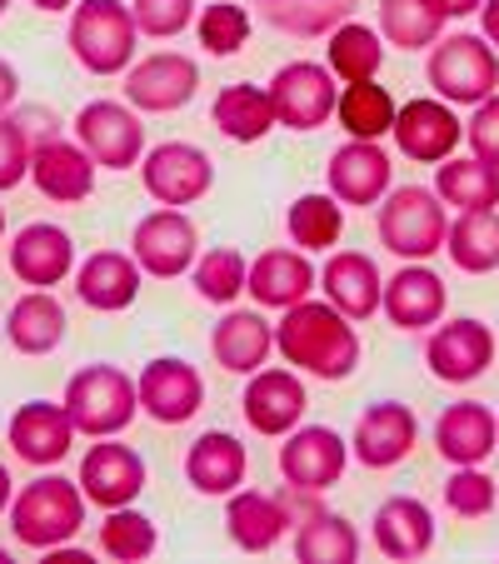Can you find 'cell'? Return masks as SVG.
Instances as JSON below:
<instances>
[{"instance_id":"cell-1","label":"cell","mask_w":499,"mask_h":564,"mask_svg":"<svg viewBox=\"0 0 499 564\" xmlns=\"http://www.w3.org/2000/svg\"><path fill=\"white\" fill-rule=\"evenodd\" d=\"M275 350L295 370L340 384L360 365V335H355V325L329 300H300L275 325Z\"/></svg>"},{"instance_id":"cell-2","label":"cell","mask_w":499,"mask_h":564,"mask_svg":"<svg viewBox=\"0 0 499 564\" xmlns=\"http://www.w3.org/2000/svg\"><path fill=\"white\" fill-rule=\"evenodd\" d=\"M86 524V490L80 479L65 475H41L31 485H21L11 500V534L25 544V550H61L80 534Z\"/></svg>"},{"instance_id":"cell-3","label":"cell","mask_w":499,"mask_h":564,"mask_svg":"<svg viewBox=\"0 0 499 564\" xmlns=\"http://www.w3.org/2000/svg\"><path fill=\"white\" fill-rule=\"evenodd\" d=\"M61 405L70 415L75 435L106 440V435H120L140 415V390L120 365H86V370L70 375Z\"/></svg>"},{"instance_id":"cell-4","label":"cell","mask_w":499,"mask_h":564,"mask_svg":"<svg viewBox=\"0 0 499 564\" xmlns=\"http://www.w3.org/2000/svg\"><path fill=\"white\" fill-rule=\"evenodd\" d=\"M65 41H70V55L80 70L120 75V70H130L140 31H135V15H130L126 0H75Z\"/></svg>"},{"instance_id":"cell-5","label":"cell","mask_w":499,"mask_h":564,"mask_svg":"<svg viewBox=\"0 0 499 564\" xmlns=\"http://www.w3.org/2000/svg\"><path fill=\"white\" fill-rule=\"evenodd\" d=\"M375 230H380V246L400 260H430L445 250L449 235V215L445 200H440L430 185H400L380 200V215H375Z\"/></svg>"},{"instance_id":"cell-6","label":"cell","mask_w":499,"mask_h":564,"mask_svg":"<svg viewBox=\"0 0 499 564\" xmlns=\"http://www.w3.org/2000/svg\"><path fill=\"white\" fill-rule=\"evenodd\" d=\"M425 80L445 106H479L499 90V51L485 35H449L430 45Z\"/></svg>"},{"instance_id":"cell-7","label":"cell","mask_w":499,"mask_h":564,"mask_svg":"<svg viewBox=\"0 0 499 564\" xmlns=\"http://www.w3.org/2000/svg\"><path fill=\"white\" fill-rule=\"evenodd\" d=\"M140 185H145L150 200L181 210V205H195L210 195L215 160L191 140H165V145H150L140 155Z\"/></svg>"},{"instance_id":"cell-8","label":"cell","mask_w":499,"mask_h":564,"mask_svg":"<svg viewBox=\"0 0 499 564\" xmlns=\"http://www.w3.org/2000/svg\"><path fill=\"white\" fill-rule=\"evenodd\" d=\"M130 256H135V265L155 280L191 275V265L200 260V230H195V220L185 210L160 205V210H150L145 220L135 225V235H130Z\"/></svg>"},{"instance_id":"cell-9","label":"cell","mask_w":499,"mask_h":564,"mask_svg":"<svg viewBox=\"0 0 499 564\" xmlns=\"http://www.w3.org/2000/svg\"><path fill=\"white\" fill-rule=\"evenodd\" d=\"M75 140L90 150L96 165L106 171H130L145 155V126H140V110L126 100H90V106L75 110Z\"/></svg>"},{"instance_id":"cell-10","label":"cell","mask_w":499,"mask_h":564,"mask_svg":"<svg viewBox=\"0 0 499 564\" xmlns=\"http://www.w3.org/2000/svg\"><path fill=\"white\" fill-rule=\"evenodd\" d=\"M195 90H200V65H195V55L181 51H155L126 70V106L145 110V116L185 110Z\"/></svg>"},{"instance_id":"cell-11","label":"cell","mask_w":499,"mask_h":564,"mask_svg":"<svg viewBox=\"0 0 499 564\" xmlns=\"http://www.w3.org/2000/svg\"><path fill=\"white\" fill-rule=\"evenodd\" d=\"M335 100H340L335 75H329V65H315V61H290V65H280L275 80H270V106H275V120L285 130L329 126Z\"/></svg>"},{"instance_id":"cell-12","label":"cell","mask_w":499,"mask_h":564,"mask_svg":"<svg viewBox=\"0 0 499 564\" xmlns=\"http://www.w3.org/2000/svg\"><path fill=\"white\" fill-rule=\"evenodd\" d=\"M345 465H350V445L329 425H295L280 445V475L300 495H319L329 485H340Z\"/></svg>"},{"instance_id":"cell-13","label":"cell","mask_w":499,"mask_h":564,"mask_svg":"<svg viewBox=\"0 0 499 564\" xmlns=\"http://www.w3.org/2000/svg\"><path fill=\"white\" fill-rule=\"evenodd\" d=\"M135 390H140V410H145L155 425H185V420H195L205 405L200 370H195L191 360H181V355L150 360L145 370H140Z\"/></svg>"},{"instance_id":"cell-14","label":"cell","mask_w":499,"mask_h":564,"mask_svg":"<svg viewBox=\"0 0 499 564\" xmlns=\"http://www.w3.org/2000/svg\"><path fill=\"white\" fill-rule=\"evenodd\" d=\"M394 145L400 155L420 160V165H440L455 155V145L465 140V120L455 116V106H445L440 96H420L410 106L394 110Z\"/></svg>"},{"instance_id":"cell-15","label":"cell","mask_w":499,"mask_h":564,"mask_svg":"<svg viewBox=\"0 0 499 564\" xmlns=\"http://www.w3.org/2000/svg\"><path fill=\"white\" fill-rule=\"evenodd\" d=\"M425 365L435 380L445 384H469L495 365V330L485 319H449L425 340Z\"/></svg>"},{"instance_id":"cell-16","label":"cell","mask_w":499,"mask_h":564,"mask_svg":"<svg viewBox=\"0 0 499 564\" xmlns=\"http://www.w3.org/2000/svg\"><path fill=\"white\" fill-rule=\"evenodd\" d=\"M80 490L96 510H120L135 505L145 490V459L130 445H120L116 435H106L100 445H90V455L80 459Z\"/></svg>"},{"instance_id":"cell-17","label":"cell","mask_w":499,"mask_h":564,"mask_svg":"<svg viewBox=\"0 0 499 564\" xmlns=\"http://www.w3.org/2000/svg\"><path fill=\"white\" fill-rule=\"evenodd\" d=\"M325 181H329V195L340 205H380L390 195V181H394V165L384 155L380 140H345L325 165Z\"/></svg>"},{"instance_id":"cell-18","label":"cell","mask_w":499,"mask_h":564,"mask_svg":"<svg viewBox=\"0 0 499 564\" xmlns=\"http://www.w3.org/2000/svg\"><path fill=\"white\" fill-rule=\"evenodd\" d=\"M240 410H245V420H250L256 435L280 440L305 420L310 394H305V384H300L295 370H270L265 365V370L250 375V384H245V394H240Z\"/></svg>"},{"instance_id":"cell-19","label":"cell","mask_w":499,"mask_h":564,"mask_svg":"<svg viewBox=\"0 0 499 564\" xmlns=\"http://www.w3.org/2000/svg\"><path fill=\"white\" fill-rule=\"evenodd\" d=\"M414 440H420L414 410L400 405V400H380V405H370L360 420H355L350 449L365 469H394L400 459H410Z\"/></svg>"},{"instance_id":"cell-20","label":"cell","mask_w":499,"mask_h":564,"mask_svg":"<svg viewBox=\"0 0 499 564\" xmlns=\"http://www.w3.org/2000/svg\"><path fill=\"white\" fill-rule=\"evenodd\" d=\"M445 305H449V290L425 260H404V270H394V275L384 280L380 310L400 330H430V325H440Z\"/></svg>"},{"instance_id":"cell-21","label":"cell","mask_w":499,"mask_h":564,"mask_svg":"<svg viewBox=\"0 0 499 564\" xmlns=\"http://www.w3.org/2000/svg\"><path fill=\"white\" fill-rule=\"evenodd\" d=\"M31 181L45 200L55 205H80L96 191V160L80 140H41L31 150Z\"/></svg>"},{"instance_id":"cell-22","label":"cell","mask_w":499,"mask_h":564,"mask_svg":"<svg viewBox=\"0 0 499 564\" xmlns=\"http://www.w3.org/2000/svg\"><path fill=\"white\" fill-rule=\"evenodd\" d=\"M11 270L21 285L31 290H51L65 275H75V240L70 230L51 220H31L25 230H15L11 240Z\"/></svg>"},{"instance_id":"cell-23","label":"cell","mask_w":499,"mask_h":564,"mask_svg":"<svg viewBox=\"0 0 499 564\" xmlns=\"http://www.w3.org/2000/svg\"><path fill=\"white\" fill-rule=\"evenodd\" d=\"M319 290L345 319H370L380 315V300H384V275L370 256L360 250H335L319 270Z\"/></svg>"},{"instance_id":"cell-24","label":"cell","mask_w":499,"mask_h":564,"mask_svg":"<svg viewBox=\"0 0 499 564\" xmlns=\"http://www.w3.org/2000/svg\"><path fill=\"white\" fill-rule=\"evenodd\" d=\"M245 469H250V449L230 430H210L185 449V479L210 500H230L245 485Z\"/></svg>"},{"instance_id":"cell-25","label":"cell","mask_w":499,"mask_h":564,"mask_svg":"<svg viewBox=\"0 0 499 564\" xmlns=\"http://www.w3.org/2000/svg\"><path fill=\"white\" fill-rule=\"evenodd\" d=\"M225 530H230L235 550L245 554H270L290 530V495H260V490H235L225 505Z\"/></svg>"},{"instance_id":"cell-26","label":"cell","mask_w":499,"mask_h":564,"mask_svg":"<svg viewBox=\"0 0 499 564\" xmlns=\"http://www.w3.org/2000/svg\"><path fill=\"white\" fill-rule=\"evenodd\" d=\"M140 275L135 256H120V250H96L86 265H75V295L80 305L100 310V315H120L140 300Z\"/></svg>"},{"instance_id":"cell-27","label":"cell","mask_w":499,"mask_h":564,"mask_svg":"<svg viewBox=\"0 0 499 564\" xmlns=\"http://www.w3.org/2000/svg\"><path fill=\"white\" fill-rule=\"evenodd\" d=\"M75 445V425L65 415V405L51 400H25L11 415V449L25 465H61Z\"/></svg>"},{"instance_id":"cell-28","label":"cell","mask_w":499,"mask_h":564,"mask_svg":"<svg viewBox=\"0 0 499 564\" xmlns=\"http://www.w3.org/2000/svg\"><path fill=\"white\" fill-rule=\"evenodd\" d=\"M435 449L445 465H485L499 449V420L479 400H459L435 420Z\"/></svg>"},{"instance_id":"cell-29","label":"cell","mask_w":499,"mask_h":564,"mask_svg":"<svg viewBox=\"0 0 499 564\" xmlns=\"http://www.w3.org/2000/svg\"><path fill=\"white\" fill-rule=\"evenodd\" d=\"M375 550L384 560H425L435 550V514L414 495H390L375 510Z\"/></svg>"},{"instance_id":"cell-30","label":"cell","mask_w":499,"mask_h":564,"mask_svg":"<svg viewBox=\"0 0 499 564\" xmlns=\"http://www.w3.org/2000/svg\"><path fill=\"white\" fill-rule=\"evenodd\" d=\"M270 350H275V325H270L260 310H230L210 335L215 365L230 370V375H245V380H250L256 370H265Z\"/></svg>"},{"instance_id":"cell-31","label":"cell","mask_w":499,"mask_h":564,"mask_svg":"<svg viewBox=\"0 0 499 564\" xmlns=\"http://www.w3.org/2000/svg\"><path fill=\"white\" fill-rule=\"evenodd\" d=\"M315 285H319V270L310 265L305 250H265V256H256L250 275H245V290L265 310L300 305V300H310Z\"/></svg>"},{"instance_id":"cell-32","label":"cell","mask_w":499,"mask_h":564,"mask_svg":"<svg viewBox=\"0 0 499 564\" xmlns=\"http://www.w3.org/2000/svg\"><path fill=\"white\" fill-rule=\"evenodd\" d=\"M6 335H11V345L21 355L61 350V340H65V305L51 295V290H25V295L11 305Z\"/></svg>"},{"instance_id":"cell-33","label":"cell","mask_w":499,"mask_h":564,"mask_svg":"<svg viewBox=\"0 0 499 564\" xmlns=\"http://www.w3.org/2000/svg\"><path fill=\"white\" fill-rule=\"evenodd\" d=\"M256 11L265 25H275L280 35H295V41H319L335 25H345L360 0H256Z\"/></svg>"},{"instance_id":"cell-34","label":"cell","mask_w":499,"mask_h":564,"mask_svg":"<svg viewBox=\"0 0 499 564\" xmlns=\"http://www.w3.org/2000/svg\"><path fill=\"white\" fill-rule=\"evenodd\" d=\"M210 116L220 126V135L235 140V145H256V140H265L280 126L275 106H270V90H260V86H225L215 96Z\"/></svg>"},{"instance_id":"cell-35","label":"cell","mask_w":499,"mask_h":564,"mask_svg":"<svg viewBox=\"0 0 499 564\" xmlns=\"http://www.w3.org/2000/svg\"><path fill=\"white\" fill-rule=\"evenodd\" d=\"M435 195L455 210H499V171L485 160H440L435 165Z\"/></svg>"},{"instance_id":"cell-36","label":"cell","mask_w":499,"mask_h":564,"mask_svg":"<svg viewBox=\"0 0 499 564\" xmlns=\"http://www.w3.org/2000/svg\"><path fill=\"white\" fill-rule=\"evenodd\" d=\"M445 250L465 275L499 270V210H459V220L445 235Z\"/></svg>"},{"instance_id":"cell-37","label":"cell","mask_w":499,"mask_h":564,"mask_svg":"<svg viewBox=\"0 0 499 564\" xmlns=\"http://www.w3.org/2000/svg\"><path fill=\"white\" fill-rule=\"evenodd\" d=\"M295 560L300 564H355L360 560V534L345 514L315 510L295 530Z\"/></svg>"},{"instance_id":"cell-38","label":"cell","mask_w":499,"mask_h":564,"mask_svg":"<svg viewBox=\"0 0 499 564\" xmlns=\"http://www.w3.org/2000/svg\"><path fill=\"white\" fill-rule=\"evenodd\" d=\"M394 110H400L394 96L375 80H355L335 100V120L350 130V140H384L394 130Z\"/></svg>"},{"instance_id":"cell-39","label":"cell","mask_w":499,"mask_h":564,"mask_svg":"<svg viewBox=\"0 0 499 564\" xmlns=\"http://www.w3.org/2000/svg\"><path fill=\"white\" fill-rule=\"evenodd\" d=\"M445 31V11L435 0H380V41L400 51H430Z\"/></svg>"},{"instance_id":"cell-40","label":"cell","mask_w":499,"mask_h":564,"mask_svg":"<svg viewBox=\"0 0 499 564\" xmlns=\"http://www.w3.org/2000/svg\"><path fill=\"white\" fill-rule=\"evenodd\" d=\"M384 65V41L380 31H370V25L360 21H345L329 31V75H340L345 86H355V80H375Z\"/></svg>"},{"instance_id":"cell-41","label":"cell","mask_w":499,"mask_h":564,"mask_svg":"<svg viewBox=\"0 0 499 564\" xmlns=\"http://www.w3.org/2000/svg\"><path fill=\"white\" fill-rule=\"evenodd\" d=\"M285 230L300 250H329L345 235V205L335 200V195L310 191V195H300V200H290Z\"/></svg>"},{"instance_id":"cell-42","label":"cell","mask_w":499,"mask_h":564,"mask_svg":"<svg viewBox=\"0 0 499 564\" xmlns=\"http://www.w3.org/2000/svg\"><path fill=\"white\" fill-rule=\"evenodd\" d=\"M160 544V530L150 514H140L135 505H120V510H106V524H100V550L120 564H140L150 560Z\"/></svg>"},{"instance_id":"cell-43","label":"cell","mask_w":499,"mask_h":564,"mask_svg":"<svg viewBox=\"0 0 499 564\" xmlns=\"http://www.w3.org/2000/svg\"><path fill=\"white\" fill-rule=\"evenodd\" d=\"M245 275H250V265H245V256L240 250H230V246L205 250V256L191 265L195 295L210 300V305H235V295L245 290Z\"/></svg>"},{"instance_id":"cell-44","label":"cell","mask_w":499,"mask_h":564,"mask_svg":"<svg viewBox=\"0 0 499 564\" xmlns=\"http://www.w3.org/2000/svg\"><path fill=\"white\" fill-rule=\"evenodd\" d=\"M195 35H200V45L210 55H235L250 41V15H245V6H235V0H215V6L200 11Z\"/></svg>"},{"instance_id":"cell-45","label":"cell","mask_w":499,"mask_h":564,"mask_svg":"<svg viewBox=\"0 0 499 564\" xmlns=\"http://www.w3.org/2000/svg\"><path fill=\"white\" fill-rule=\"evenodd\" d=\"M445 505L459 520H485V514L495 510V479L479 465H455V475H449V485H445Z\"/></svg>"},{"instance_id":"cell-46","label":"cell","mask_w":499,"mask_h":564,"mask_svg":"<svg viewBox=\"0 0 499 564\" xmlns=\"http://www.w3.org/2000/svg\"><path fill=\"white\" fill-rule=\"evenodd\" d=\"M135 31L150 41H175L195 21V0H130Z\"/></svg>"},{"instance_id":"cell-47","label":"cell","mask_w":499,"mask_h":564,"mask_svg":"<svg viewBox=\"0 0 499 564\" xmlns=\"http://www.w3.org/2000/svg\"><path fill=\"white\" fill-rule=\"evenodd\" d=\"M469 110H475V116L465 120L469 150H475V160H485V165L499 171V90L489 100H479V106H469Z\"/></svg>"},{"instance_id":"cell-48","label":"cell","mask_w":499,"mask_h":564,"mask_svg":"<svg viewBox=\"0 0 499 564\" xmlns=\"http://www.w3.org/2000/svg\"><path fill=\"white\" fill-rule=\"evenodd\" d=\"M25 175H31V140L15 120L0 116V191H15Z\"/></svg>"},{"instance_id":"cell-49","label":"cell","mask_w":499,"mask_h":564,"mask_svg":"<svg viewBox=\"0 0 499 564\" xmlns=\"http://www.w3.org/2000/svg\"><path fill=\"white\" fill-rule=\"evenodd\" d=\"M15 96H21V75H15L11 61H0V110H11Z\"/></svg>"},{"instance_id":"cell-50","label":"cell","mask_w":499,"mask_h":564,"mask_svg":"<svg viewBox=\"0 0 499 564\" xmlns=\"http://www.w3.org/2000/svg\"><path fill=\"white\" fill-rule=\"evenodd\" d=\"M479 25H485V41L499 51V0H485V6H479Z\"/></svg>"},{"instance_id":"cell-51","label":"cell","mask_w":499,"mask_h":564,"mask_svg":"<svg viewBox=\"0 0 499 564\" xmlns=\"http://www.w3.org/2000/svg\"><path fill=\"white\" fill-rule=\"evenodd\" d=\"M435 6L445 11V21H449V15H469V11H479L485 0H435Z\"/></svg>"},{"instance_id":"cell-52","label":"cell","mask_w":499,"mask_h":564,"mask_svg":"<svg viewBox=\"0 0 499 564\" xmlns=\"http://www.w3.org/2000/svg\"><path fill=\"white\" fill-rule=\"evenodd\" d=\"M11 500H15V495H11V469L0 465V514L11 510Z\"/></svg>"},{"instance_id":"cell-53","label":"cell","mask_w":499,"mask_h":564,"mask_svg":"<svg viewBox=\"0 0 499 564\" xmlns=\"http://www.w3.org/2000/svg\"><path fill=\"white\" fill-rule=\"evenodd\" d=\"M35 11H45V15H55V11H75V0H31Z\"/></svg>"},{"instance_id":"cell-54","label":"cell","mask_w":499,"mask_h":564,"mask_svg":"<svg viewBox=\"0 0 499 564\" xmlns=\"http://www.w3.org/2000/svg\"><path fill=\"white\" fill-rule=\"evenodd\" d=\"M0 240H6V210H0Z\"/></svg>"},{"instance_id":"cell-55","label":"cell","mask_w":499,"mask_h":564,"mask_svg":"<svg viewBox=\"0 0 499 564\" xmlns=\"http://www.w3.org/2000/svg\"><path fill=\"white\" fill-rule=\"evenodd\" d=\"M6 11H11V0H0V15H6Z\"/></svg>"}]
</instances>
